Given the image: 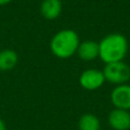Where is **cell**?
Returning a JSON list of instances; mask_svg holds the SVG:
<instances>
[{
    "mask_svg": "<svg viewBox=\"0 0 130 130\" xmlns=\"http://www.w3.org/2000/svg\"><path fill=\"white\" fill-rule=\"evenodd\" d=\"M79 130H101V120L94 113H85L78 120Z\"/></svg>",
    "mask_w": 130,
    "mask_h": 130,
    "instance_id": "10",
    "label": "cell"
},
{
    "mask_svg": "<svg viewBox=\"0 0 130 130\" xmlns=\"http://www.w3.org/2000/svg\"><path fill=\"white\" fill-rule=\"evenodd\" d=\"M63 10L62 0H42L40 4V14L48 21L58 18Z\"/></svg>",
    "mask_w": 130,
    "mask_h": 130,
    "instance_id": "8",
    "label": "cell"
},
{
    "mask_svg": "<svg viewBox=\"0 0 130 130\" xmlns=\"http://www.w3.org/2000/svg\"><path fill=\"white\" fill-rule=\"evenodd\" d=\"M110 101L114 108L130 111V85L122 83V85L114 86L110 94Z\"/></svg>",
    "mask_w": 130,
    "mask_h": 130,
    "instance_id": "5",
    "label": "cell"
},
{
    "mask_svg": "<svg viewBox=\"0 0 130 130\" xmlns=\"http://www.w3.org/2000/svg\"><path fill=\"white\" fill-rule=\"evenodd\" d=\"M107 123L113 130H130V111L113 107L107 115Z\"/></svg>",
    "mask_w": 130,
    "mask_h": 130,
    "instance_id": "6",
    "label": "cell"
},
{
    "mask_svg": "<svg viewBox=\"0 0 130 130\" xmlns=\"http://www.w3.org/2000/svg\"><path fill=\"white\" fill-rule=\"evenodd\" d=\"M80 37L73 29H62L53 36L49 42L52 54L59 59H69L76 54Z\"/></svg>",
    "mask_w": 130,
    "mask_h": 130,
    "instance_id": "2",
    "label": "cell"
},
{
    "mask_svg": "<svg viewBox=\"0 0 130 130\" xmlns=\"http://www.w3.org/2000/svg\"><path fill=\"white\" fill-rule=\"evenodd\" d=\"M0 130H7V124L4 120L0 118Z\"/></svg>",
    "mask_w": 130,
    "mask_h": 130,
    "instance_id": "11",
    "label": "cell"
},
{
    "mask_svg": "<svg viewBox=\"0 0 130 130\" xmlns=\"http://www.w3.org/2000/svg\"><path fill=\"white\" fill-rule=\"evenodd\" d=\"M11 1H13V0H0V7H1V6H6V5L10 4Z\"/></svg>",
    "mask_w": 130,
    "mask_h": 130,
    "instance_id": "12",
    "label": "cell"
},
{
    "mask_svg": "<svg viewBox=\"0 0 130 130\" xmlns=\"http://www.w3.org/2000/svg\"><path fill=\"white\" fill-rule=\"evenodd\" d=\"M99 57L104 64L124 61L129 50V42L122 33H110L98 42Z\"/></svg>",
    "mask_w": 130,
    "mask_h": 130,
    "instance_id": "1",
    "label": "cell"
},
{
    "mask_svg": "<svg viewBox=\"0 0 130 130\" xmlns=\"http://www.w3.org/2000/svg\"><path fill=\"white\" fill-rule=\"evenodd\" d=\"M105 81L113 86L128 83L130 80V66L124 61L105 64L102 70Z\"/></svg>",
    "mask_w": 130,
    "mask_h": 130,
    "instance_id": "3",
    "label": "cell"
},
{
    "mask_svg": "<svg viewBox=\"0 0 130 130\" xmlns=\"http://www.w3.org/2000/svg\"><path fill=\"white\" fill-rule=\"evenodd\" d=\"M105 82L103 71L98 69H87L81 72L79 76V85L87 91H95L101 89Z\"/></svg>",
    "mask_w": 130,
    "mask_h": 130,
    "instance_id": "4",
    "label": "cell"
},
{
    "mask_svg": "<svg viewBox=\"0 0 130 130\" xmlns=\"http://www.w3.org/2000/svg\"><path fill=\"white\" fill-rule=\"evenodd\" d=\"M76 56L83 62H92L99 57V46L97 41L85 40L80 41L76 50Z\"/></svg>",
    "mask_w": 130,
    "mask_h": 130,
    "instance_id": "7",
    "label": "cell"
},
{
    "mask_svg": "<svg viewBox=\"0 0 130 130\" xmlns=\"http://www.w3.org/2000/svg\"><path fill=\"white\" fill-rule=\"evenodd\" d=\"M18 54L14 49L6 48L0 50V71L6 72L15 69L18 64Z\"/></svg>",
    "mask_w": 130,
    "mask_h": 130,
    "instance_id": "9",
    "label": "cell"
}]
</instances>
